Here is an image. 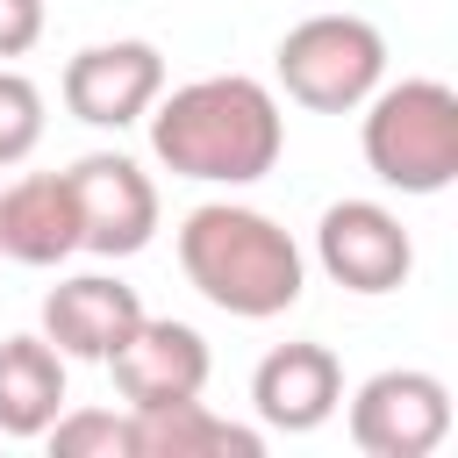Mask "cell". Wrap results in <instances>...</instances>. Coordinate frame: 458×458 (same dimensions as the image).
<instances>
[{"instance_id":"cell-1","label":"cell","mask_w":458,"mask_h":458,"mask_svg":"<svg viewBox=\"0 0 458 458\" xmlns=\"http://www.w3.org/2000/svg\"><path fill=\"white\" fill-rule=\"evenodd\" d=\"M150 150L172 179L200 186H258L286 150V114L265 79L215 72L193 86H172L150 100Z\"/></svg>"},{"instance_id":"cell-2","label":"cell","mask_w":458,"mask_h":458,"mask_svg":"<svg viewBox=\"0 0 458 458\" xmlns=\"http://www.w3.org/2000/svg\"><path fill=\"white\" fill-rule=\"evenodd\" d=\"M179 272L200 301H215L236 322H272L308 286L301 243L265 208H243V200H208L179 222Z\"/></svg>"},{"instance_id":"cell-3","label":"cell","mask_w":458,"mask_h":458,"mask_svg":"<svg viewBox=\"0 0 458 458\" xmlns=\"http://www.w3.org/2000/svg\"><path fill=\"white\" fill-rule=\"evenodd\" d=\"M358 150L379 186L394 193H444L458 179V93L444 79L372 86Z\"/></svg>"},{"instance_id":"cell-4","label":"cell","mask_w":458,"mask_h":458,"mask_svg":"<svg viewBox=\"0 0 458 458\" xmlns=\"http://www.w3.org/2000/svg\"><path fill=\"white\" fill-rule=\"evenodd\" d=\"M272 72L308 114H351L386 79V36L365 14H308L279 36Z\"/></svg>"},{"instance_id":"cell-5","label":"cell","mask_w":458,"mask_h":458,"mask_svg":"<svg viewBox=\"0 0 458 458\" xmlns=\"http://www.w3.org/2000/svg\"><path fill=\"white\" fill-rule=\"evenodd\" d=\"M451 437V386L422 365L372 372L351 394V444L365 458H429Z\"/></svg>"},{"instance_id":"cell-6","label":"cell","mask_w":458,"mask_h":458,"mask_svg":"<svg viewBox=\"0 0 458 458\" xmlns=\"http://www.w3.org/2000/svg\"><path fill=\"white\" fill-rule=\"evenodd\" d=\"M72 200H79V250L93 258H136L157 236V186L136 157L122 150H86L72 172Z\"/></svg>"},{"instance_id":"cell-7","label":"cell","mask_w":458,"mask_h":458,"mask_svg":"<svg viewBox=\"0 0 458 458\" xmlns=\"http://www.w3.org/2000/svg\"><path fill=\"white\" fill-rule=\"evenodd\" d=\"M315 265L344 293H394L415 272V236L379 200H336L315 222Z\"/></svg>"},{"instance_id":"cell-8","label":"cell","mask_w":458,"mask_h":458,"mask_svg":"<svg viewBox=\"0 0 458 458\" xmlns=\"http://www.w3.org/2000/svg\"><path fill=\"white\" fill-rule=\"evenodd\" d=\"M64 107L86 129H129L150 114V100L165 93V57L143 36H114V43H86L64 64Z\"/></svg>"},{"instance_id":"cell-9","label":"cell","mask_w":458,"mask_h":458,"mask_svg":"<svg viewBox=\"0 0 458 458\" xmlns=\"http://www.w3.org/2000/svg\"><path fill=\"white\" fill-rule=\"evenodd\" d=\"M208 336L193 329V322H172V315H143L129 336H122V351L107 358V372H114V394L129 401V408H165V401H193L200 386H208Z\"/></svg>"},{"instance_id":"cell-10","label":"cell","mask_w":458,"mask_h":458,"mask_svg":"<svg viewBox=\"0 0 458 458\" xmlns=\"http://www.w3.org/2000/svg\"><path fill=\"white\" fill-rule=\"evenodd\" d=\"M250 408L279 437L322 429L344 408V365H336V351L329 344H308V336L301 344H272L258 358V372H250Z\"/></svg>"},{"instance_id":"cell-11","label":"cell","mask_w":458,"mask_h":458,"mask_svg":"<svg viewBox=\"0 0 458 458\" xmlns=\"http://www.w3.org/2000/svg\"><path fill=\"white\" fill-rule=\"evenodd\" d=\"M136 322H143V301L114 272H79V279H57L43 293V336L64 358H86V365H107Z\"/></svg>"},{"instance_id":"cell-12","label":"cell","mask_w":458,"mask_h":458,"mask_svg":"<svg viewBox=\"0 0 458 458\" xmlns=\"http://www.w3.org/2000/svg\"><path fill=\"white\" fill-rule=\"evenodd\" d=\"M79 250V200H72V179L64 172H29L0 193V258L14 265H64Z\"/></svg>"},{"instance_id":"cell-13","label":"cell","mask_w":458,"mask_h":458,"mask_svg":"<svg viewBox=\"0 0 458 458\" xmlns=\"http://www.w3.org/2000/svg\"><path fill=\"white\" fill-rule=\"evenodd\" d=\"M129 422H136V458H258L265 451V429L215 415L200 394L165 408H129Z\"/></svg>"},{"instance_id":"cell-14","label":"cell","mask_w":458,"mask_h":458,"mask_svg":"<svg viewBox=\"0 0 458 458\" xmlns=\"http://www.w3.org/2000/svg\"><path fill=\"white\" fill-rule=\"evenodd\" d=\"M64 408V351L50 336L0 344V437H43Z\"/></svg>"},{"instance_id":"cell-15","label":"cell","mask_w":458,"mask_h":458,"mask_svg":"<svg viewBox=\"0 0 458 458\" xmlns=\"http://www.w3.org/2000/svg\"><path fill=\"white\" fill-rule=\"evenodd\" d=\"M43 444L57 458H136V422L129 408H57V422L43 429Z\"/></svg>"},{"instance_id":"cell-16","label":"cell","mask_w":458,"mask_h":458,"mask_svg":"<svg viewBox=\"0 0 458 458\" xmlns=\"http://www.w3.org/2000/svg\"><path fill=\"white\" fill-rule=\"evenodd\" d=\"M43 143V86L14 64H0V172L21 165Z\"/></svg>"},{"instance_id":"cell-17","label":"cell","mask_w":458,"mask_h":458,"mask_svg":"<svg viewBox=\"0 0 458 458\" xmlns=\"http://www.w3.org/2000/svg\"><path fill=\"white\" fill-rule=\"evenodd\" d=\"M43 43V0H0V64Z\"/></svg>"}]
</instances>
